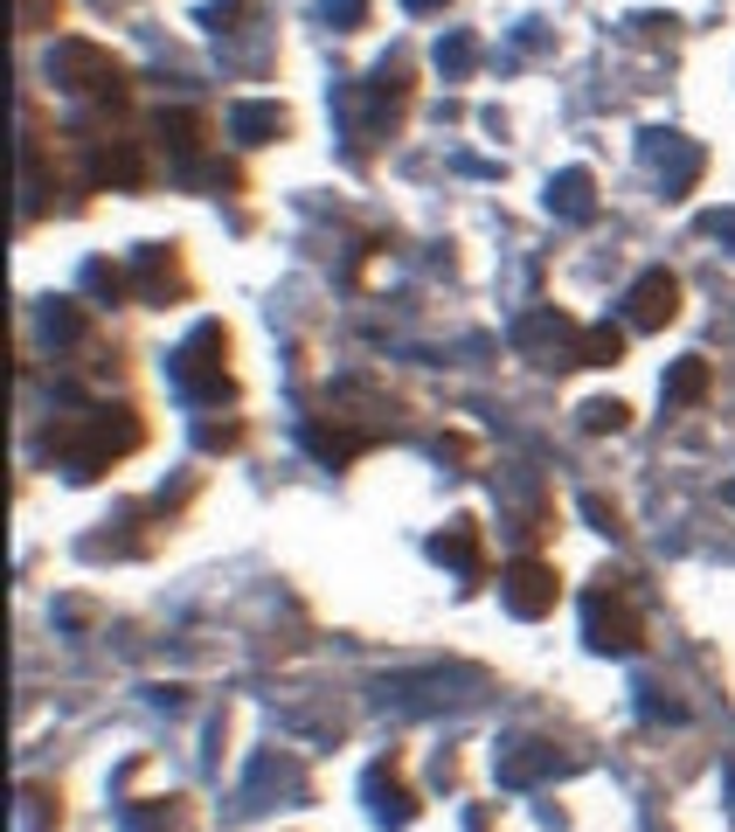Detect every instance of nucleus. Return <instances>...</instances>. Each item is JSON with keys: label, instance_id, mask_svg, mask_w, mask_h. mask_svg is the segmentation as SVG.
Listing matches in <instances>:
<instances>
[{"label": "nucleus", "instance_id": "nucleus-1", "mask_svg": "<svg viewBox=\"0 0 735 832\" xmlns=\"http://www.w3.org/2000/svg\"><path fill=\"white\" fill-rule=\"evenodd\" d=\"M590 638H597L604 652H632V646H646V617L625 611L611 590H597V597H590Z\"/></svg>", "mask_w": 735, "mask_h": 832}, {"label": "nucleus", "instance_id": "nucleus-2", "mask_svg": "<svg viewBox=\"0 0 735 832\" xmlns=\"http://www.w3.org/2000/svg\"><path fill=\"white\" fill-rule=\"evenodd\" d=\"M506 603H514L520 617H549L555 611V570L549 562H514V570H506Z\"/></svg>", "mask_w": 735, "mask_h": 832}, {"label": "nucleus", "instance_id": "nucleus-3", "mask_svg": "<svg viewBox=\"0 0 735 832\" xmlns=\"http://www.w3.org/2000/svg\"><path fill=\"white\" fill-rule=\"evenodd\" d=\"M673 306H681V285H673V271H652V278H638V285H632V327H666V319H673Z\"/></svg>", "mask_w": 735, "mask_h": 832}, {"label": "nucleus", "instance_id": "nucleus-4", "mask_svg": "<svg viewBox=\"0 0 735 832\" xmlns=\"http://www.w3.org/2000/svg\"><path fill=\"white\" fill-rule=\"evenodd\" d=\"M701 395H708V362H701V354L673 362V375H666V403H701Z\"/></svg>", "mask_w": 735, "mask_h": 832}, {"label": "nucleus", "instance_id": "nucleus-5", "mask_svg": "<svg viewBox=\"0 0 735 832\" xmlns=\"http://www.w3.org/2000/svg\"><path fill=\"white\" fill-rule=\"evenodd\" d=\"M590 208H597L590 174H562V181H555V216H590Z\"/></svg>", "mask_w": 735, "mask_h": 832}, {"label": "nucleus", "instance_id": "nucleus-6", "mask_svg": "<svg viewBox=\"0 0 735 832\" xmlns=\"http://www.w3.org/2000/svg\"><path fill=\"white\" fill-rule=\"evenodd\" d=\"M617 354H625V333H617V327H597V333H583V362H590V368H611Z\"/></svg>", "mask_w": 735, "mask_h": 832}, {"label": "nucleus", "instance_id": "nucleus-7", "mask_svg": "<svg viewBox=\"0 0 735 832\" xmlns=\"http://www.w3.org/2000/svg\"><path fill=\"white\" fill-rule=\"evenodd\" d=\"M236 132H243V139H250V132H285V111H278V105H243Z\"/></svg>", "mask_w": 735, "mask_h": 832}, {"label": "nucleus", "instance_id": "nucleus-8", "mask_svg": "<svg viewBox=\"0 0 735 832\" xmlns=\"http://www.w3.org/2000/svg\"><path fill=\"white\" fill-rule=\"evenodd\" d=\"M438 555H444V562H458V570H479V535H444V541H438Z\"/></svg>", "mask_w": 735, "mask_h": 832}, {"label": "nucleus", "instance_id": "nucleus-9", "mask_svg": "<svg viewBox=\"0 0 735 832\" xmlns=\"http://www.w3.org/2000/svg\"><path fill=\"white\" fill-rule=\"evenodd\" d=\"M617 424H625V403H597L590 409V430H617Z\"/></svg>", "mask_w": 735, "mask_h": 832}, {"label": "nucleus", "instance_id": "nucleus-10", "mask_svg": "<svg viewBox=\"0 0 735 832\" xmlns=\"http://www.w3.org/2000/svg\"><path fill=\"white\" fill-rule=\"evenodd\" d=\"M327 14L333 22H354V14H368V0H327Z\"/></svg>", "mask_w": 735, "mask_h": 832}, {"label": "nucleus", "instance_id": "nucleus-11", "mask_svg": "<svg viewBox=\"0 0 735 832\" xmlns=\"http://www.w3.org/2000/svg\"><path fill=\"white\" fill-rule=\"evenodd\" d=\"M465 56H473V42H444L438 63H444V70H465Z\"/></svg>", "mask_w": 735, "mask_h": 832}, {"label": "nucleus", "instance_id": "nucleus-12", "mask_svg": "<svg viewBox=\"0 0 735 832\" xmlns=\"http://www.w3.org/2000/svg\"><path fill=\"white\" fill-rule=\"evenodd\" d=\"M403 8H409V14H430V8H444V0H403Z\"/></svg>", "mask_w": 735, "mask_h": 832}]
</instances>
